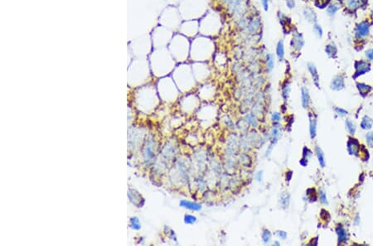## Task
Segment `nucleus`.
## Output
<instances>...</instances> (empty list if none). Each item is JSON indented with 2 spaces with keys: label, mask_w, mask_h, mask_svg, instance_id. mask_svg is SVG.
Masks as SVG:
<instances>
[{
  "label": "nucleus",
  "mask_w": 373,
  "mask_h": 246,
  "mask_svg": "<svg viewBox=\"0 0 373 246\" xmlns=\"http://www.w3.org/2000/svg\"><path fill=\"white\" fill-rule=\"evenodd\" d=\"M220 18L216 12H211L206 15V17L200 22V31L202 34L206 36L217 34L220 29Z\"/></svg>",
  "instance_id": "1"
},
{
  "label": "nucleus",
  "mask_w": 373,
  "mask_h": 246,
  "mask_svg": "<svg viewBox=\"0 0 373 246\" xmlns=\"http://www.w3.org/2000/svg\"><path fill=\"white\" fill-rule=\"evenodd\" d=\"M214 47L212 41L207 37H200L195 41V49L200 55L199 58H201V61H205L204 59H207L212 54V52L214 51Z\"/></svg>",
  "instance_id": "2"
},
{
  "label": "nucleus",
  "mask_w": 373,
  "mask_h": 246,
  "mask_svg": "<svg viewBox=\"0 0 373 246\" xmlns=\"http://www.w3.org/2000/svg\"><path fill=\"white\" fill-rule=\"evenodd\" d=\"M371 69V65L366 62L364 61H358V62H355V74L353 78H357V77L360 76L362 75L365 74L366 72H368Z\"/></svg>",
  "instance_id": "3"
},
{
  "label": "nucleus",
  "mask_w": 373,
  "mask_h": 246,
  "mask_svg": "<svg viewBox=\"0 0 373 246\" xmlns=\"http://www.w3.org/2000/svg\"><path fill=\"white\" fill-rule=\"evenodd\" d=\"M370 32V24L366 21L360 22L356 28V35L357 37H365Z\"/></svg>",
  "instance_id": "4"
},
{
  "label": "nucleus",
  "mask_w": 373,
  "mask_h": 246,
  "mask_svg": "<svg viewBox=\"0 0 373 246\" xmlns=\"http://www.w3.org/2000/svg\"><path fill=\"white\" fill-rule=\"evenodd\" d=\"M291 47H293L295 51H300L302 49V47L304 45V40L300 33H294L293 36V38L291 40Z\"/></svg>",
  "instance_id": "5"
},
{
  "label": "nucleus",
  "mask_w": 373,
  "mask_h": 246,
  "mask_svg": "<svg viewBox=\"0 0 373 246\" xmlns=\"http://www.w3.org/2000/svg\"><path fill=\"white\" fill-rule=\"evenodd\" d=\"M348 153L352 155H355V156H358V154L360 153V144L359 142L356 139H352L350 138L348 142Z\"/></svg>",
  "instance_id": "6"
},
{
  "label": "nucleus",
  "mask_w": 373,
  "mask_h": 246,
  "mask_svg": "<svg viewBox=\"0 0 373 246\" xmlns=\"http://www.w3.org/2000/svg\"><path fill=\"white\" fill-rule=\"evenodd\" d=\"M246 29L251 34H255L257 32L260 27H261V19L259 17H254L250 22L246 23Z\"/></svg>",
  "instance_id": "7"
},
{
  "label": "nucleus",
  "mask_w": 373,
  "mask_h": 246,
  "mask_svg": "<svg viewBox=\"0 0 373 246\" xmlns=\"http://www.w3.org/2000/svg\"><path fill=\"white\" fill-rule=\"evenodd\" d=\"M308 70L309 73H310L311 76H312V79H313L314 84L318 88H319V86H320V84H319L320 80H319V75H318V70L316 68L315 65L313 63H311V62L308 63Z\"/></svg>",
  "instance_id": "8"
},
{
  "label": "nucleus",
  "mask_w": 373,
  "mask_h": 246,
  "mask_svg": "<svg viewBox=\"0 0 373 246\" xmlns=\"http://www.w3.org/2000/svg\"><path fill=\"white\" fill-rule=\"evenodd\" d=\"M344 86H345L344 80L341 75H336L331 82V89L336 90V91L342 90Z\"/></svg>",
  "instance_id": "9"
},
{
  "label": "nucleus",
  "mask_w": 373,
  "mask_h": 246,
  "mask_svg": "<svg viewBox=\"0 0 373 246\" xmlns=\"http://www.w3.org/2000/svg\"><path fill=\"white\" fill-rule=\"evenodd\" d=\"M301 102H302V105L304 109H307L309 106L310 95H309L308 90L305 87H303L301 89Z\"/></svg>",
  "instance_id": "10"
},
{
  "label": "nucleus",
  "mask_w": 373,
  "mask_h": 246,
  "mask_svg": "<svg viewBox=\"0 0 373 246\" xmlns=\"http://www.w3.org/2000/svg\"><path fill=\"white\" fill-rule=\"evenodd\" d=\"M303 16L305 17L306 21H308V22L313 23V22H317V15H316L315 12L312 8H309V7L304 8V10H303Z\"/></svg>",
  "instance_id": "11"
},
{
  "label": "nucleus",
  "mask_w": 373,
  "mask_h": 246,
  "mask_svg": "<svg viewBox=\"0 0 373 246\" xmlns=\"http://www.w3.org/2000/svg\"><path fill=\"white\" fill-rule=\"evenodd\" d=\"M180 206L194 211H198L202 209V206L200 204L197 203V202H193V201H182L180 202Z\"/></svg>",
  "instance_id": "12"
},
{
  "label": "nucleus",
  "mask_w": 373,
  "mask_h": 246,
  "mask_svg": "<svg viewBox=\"0 0 373 246\" xmlns=\"http://www.w3.org/2000/svg\"><path fill=\"white\" fill-rule=\"evenodd\" d=\"M309 123H310V126H309L310 137L311 139H313L317 134V120H316V118L312 116L311 114H309Z\"/></svg>",
  "instance_id": "13"
},
{
  "label": "nucleus",
  "mask_w": 373,
  "mask_h": 246,
  "mask_svg": "<svg viewBox=\"0 0 373 246\" xmlns=\"http://www.w3.org/2000/svg\"><path fill=\"white\" fill-rule=\"evenodd\" d=\"M276 56L280 61H283L284 57V45L282 40L279 41L276 46Z\"/></svg>",
  "instance_id": "14"
},
{
  "label": "nucleus",
  "mask_w": 373,
  "mask_h": 246,
  "mask_svg": "<svg viewBox=\"0 0 373 246\" xmlns=\"http://www.w3.org/2000/svg\"><path fill=\"white\" fill-rule=\"evenodd\" d=\"M336 232L338 237V244L344 243L347 241V232L342 226H338L336 229Z\"/></svg>",
  "instance_id": "15"
},
{
  "label": "nucleus",
  "mask_w": 373,
  "mask_h": 246,
  "mask_svg": "<svg viewBox=\"0 0 373 246\" xmlns=\"http://www.w3.org/2000/svg\"><path fill=\"white\" fill-rule=\"evenodd\" d=\"M266 69H267L268 72H271L274 70V67H275V57H274L273 55L271 54V53L266 55Z\"/></svg>",
  "instance_id": "16"
},
{
  "label": "nucleus",
  "mask_w": 373,
  "mask_h": 246,
  "mask_svg": "<svg viewBox=\"0 0 373 246\" xmlns=\"http://www.w3.org/2000/svg\"><path fill=\"white\" fill-rule=\"evenodd\" d=\"M372 125H373V119H371V118L366 116V115L363 117L362 120V123H361V127H362V129H365V130H368V129H371Z\"/></svg>",
  "instance_id": "17"
},
{
  "label": "nucleus",
  "mask_w": 373,
  "mask_h": 246,
  "mask_svg": "<svg viewBox=\"0 0 373 246\" xmlns=\"http://www.w3.org/2000/svg\"><path fill=\"white\" fill-rule=\"evenodd\" d=\"M315 152H316V155H317V157H318V162H319V164H320V166H322V167H324V166H326V161H325V157H324V154H323V150H322V149H321L319 147H316Z\"/></svg>",
  "instance_id": "18"
},
{
  "label": "nucleus",
  "mask_w": 373,
  "mask_h": 246,
  "mask_svg": "<svg viewBox=\"0 0 373 246\" xmlns=\"http://www.w3.org/2000/svg\"><path fill=\"white\" fill-rule=\"evenodd\" d=\"M357 89L358 90H359V92H360V94H362V96H366V95L371 90V87L370 85L363 84V83H357Z\"/></svg>",
  "instance_id": "19"
},
{
  "label": "nucleus",
  "mask_w": 373,
  "mask_h": 246,
  "mask_svg": "<svg viewBox=\"0 0 373 246\" xmlns=\"http://www.w3.org/2000/svg\"><path fill=\"white\" fill-rule=\"evenodd\" d=\"M325 52L329 57H335L338 52V49L333 44H329L326 46Z\"/></svg>",
  "instance_id": "20"
},
{
  "label": "nucleus",
  "mask_w": 373,
  "mask_h": 246,
  "mask_svg": "<svg viewBox=\"0 0 373 246\" xmlns=\"http://www.w3.org/2000/svg\"><path fill=\"white\" fill-rule=\"evenodd\" d=\"M347 7L351 10H356L360 7L361 0H346Z\"/></svg>",
  "instance_id": "21"
},
{
  "label": "nucleus",
  "mask_w": 373,
  "mask_h": 246,
  "mask_svg": "<svg viewBox=\"0 0 373 246\" xmlns=\"http://www.w3.org/2000/svg\"><path fill=\"white\" fill-rule=\"evenodd\" d=\"M306 195H307V197H308V200L312 201V202L317 201L318 196H317V192H316V190L314 188H308L306 191Z\"/></svg>",
  "instance_id": "22"
},
{
  "label": "nucleus",
  "mask_w": 373,
  "mask_h": 246,
  "mask_svg": "<svg viewBox=\"0 0 373 246\" xmlns=\"http://www.w3.org/2000/svg\"><path fill=\"white\" fill-rule=\"evenodd\" d=\"M245 119H246V121L248 122V124H250V125H251L252 127H257V125H258L257 119H256V117L254 116L252 114H246Z\"/></svg>",
  "instance_id": "23"
},
{
  "label": "nucleus",
  "mask_w": 373,
  "mask_h": 246,
  "mask_svg": "<svg viewBox=\"0 0 373 246\" xmlns=\"http://www.w3.org/2000/svg\"><path fill=\"white\" fill-rule=\"evenodd\" d=\"M261 238H262V240H263L264 244H268L270 241H271V231L269 230L268 229H265L263 230V232H262V234H261Z\"/></svg>",
  "instance_id": "24"
},
{
  "label": "nucleus",
  "mask_w": 373,
  "mask_h": 246,
  "mask_svg": "<svg viewBox=\"0 0 373 246\" xmlns=\"http://www.w3.org/2000/svg\"><path fill=\"white\" fill-rule=\"evenodd\" d=\"M338 10H339V6H338V5L331 4L329 5L328 7V8H327V13H328V16L332 17V16L336 14V12H338Z\"/></svg>",
  "instance_id": "25"
},
{
  "label": "nucleus",
  "mask_w": 373,
  "mask_h": 246,
  "mask_svg": "<svg viewBox=\"0 0 373 246\" xmlns=\"http://www.w3.org/2000/svg\"><path fill=\"white\" fill-rule=\"evenodd\" d=\"M346 128L348 130V132L351 134H354L356 132V126L355 124H353V122L351 121L350 119H347L346 120Z\"/></svg>",
  "instance_id": "26"
},
{
  "label": "nucleus",
  "mask_w": 373,
  "mask_h": 246,
  "mask_svg": "<svg viewBox=\"0 0 373 246\" xmlns=\"http://www.w3.org/2000/svg\"><path fill=\"white\" fill-rule=\"evenodd\" d=\"M280 203L283 207H288L289 204V194H283L280 197Z\"/></svg>",
  "instance_id": "27"
},
{
  "label": "nucleus",
  "mask_w": 373,
  "mask_h": 246,
  "mask_svg": "<svg viewBox=\"0 0 373 246\" xmlns=\"http://www.w3.org/2000/svg\"><path fill=\"white\" fill-rule=\"evenodd\" d=\"M283 93H282V95H283V98L284 99V100H287L289 98V92H290V86H289V83H285V84L283 86Z\"/></svg>",
  "instance_id": "28"
},
{
  "label": "nucleus",
  "mask_w": 373,
  "mask_h": 246,
  "mask_svg": "<svg viewBox=\"0 0 373 246\" xmlns=\"http://www.w3.org/2000/svg\"><path fill=\"white\" fill-rule=\"evenodd\" d=\"M313 32H315V34L318 36V37H319V38H322V37H323V31L320 25L317 24V23H315V24L313 25Z\"/></svg>",
  "instance_id": "29"
},
{
  "label": "nucleus",
  "mask_w": 373,
  "mask_h": 246,
  "mask_svg": "<svg viewBox=\"0 0 373 246\" xmlns=\"http://www.w3.org/2000/svg\"><path fill=\"white\" fill-rule=\"evenodd\" d=\"M318 194H319V198H320V201H322V203L325 204V205H328V200H327V196H326L325 191H323V190H319V192H318Z\"/></svg>",
  "instance_id": "30"
},
{
  "label": "nucleus",
  "mask_w": 373,
  "mask_h": 246,
  "mask_svg": "<svg viewBox=\"0 0 373 246\" xmlns=\"http://www.w3.org/2000/svg\"><path fill=\"white\" fill-rule=\"evenodd\" d=\"M197 221V217L192 215H187L185 216V223L186 224H194Z\"/></svg>",
  "instance_id": "31"
},
{
  "label": "nucleus",
  "mask_w": 373,
  "mask_h": 246,
  "mask_svg": "<svg viewBox=\"0 0 373 246\" xmlns=\"http://www.w3.org/2000/svg\"><path fill=\"white\" fill-rule=\"evenodd\" d=\"M328 2H329V0H316L315 5L318 7L323 8L328 4Z\"/></svg>",
  "instance_id": "32"
},
{
  "label": "nucleus",
  "mask_w": 373,
  "mask_h": 246,
  "mask_svg": "<svg viewBox=\"0 0 373 246\" xmlns=\"http://www.w3.org/2000/svg\"><path fill=\"white\" fill-rule=\"evenodd\" d=\"M366 143H367L368 146L373 148V133L371 132L368 133L366 136Z\"/></svg>",
  "instance_id": "33"
},
{
  "label": "nucleus",
  "mask_w": 373,
  "mask_h": 246,
  "mask_svg": "<svg viewBox=\"0 0 373 246\" xmlns=\"http://www.w3.org/2000/svg\"><path fill=\"white\" fill-rule=\"evenodd\" d=\"M312 152H311V150L309 148H308L307 147H304L303 149V158H305V159H308V157H309L312 156Z\"/></svg>",
  "instance_id": "34"
},
{
  "label": "nucleus",
  "mask_w": 373,
  "mask_h": 246,
  "mask_svg": "<svg viewBox=\"0 0 373 246\" xmlns=\"http://www.w3.org/2000/svg\"><path fill=\"white\" fill-rule=\"evenodd\" d=\"M271 119H272V121H273L274 123H278V122L280 121V119H281L280 114L278 113V112H275V113L272 114Z\"/></svg>",
  "instance_id": "35"
},
{
  "label": "nucleus",
  "mask_w": 373,
  "mask_h": 246,
  "mask_svg": "<svg viewBox=\"0 0 373 246\" xmlns=\"http://www.w3.org/2000/svg\"><path fill=\"white\" fill-rule=\"evenodd\" d=\"M320 217L322 220H325V221H327V220H328V219L330 218V216H329V214H328V212L326 210H324V209H322V211H321L320 212Z\"/></svg>",
  "instance_id": "36"
},
{
  "label": "nucleus",
  "mask_w": 373,
  "mask_h": 246,
  "mask_svg": "<svg viewBox=\"0 0 373 246\" xmlns=\"http://www.w3.org/2000/svg\"><path fill=\"white\" fill-rule=\"evenodd\" d=\"M335 111L336 113L338 114H339L340 116H344L346 114H348V111H346L345 109H342V108H338V107L335 108Z\"/></svg>",
  "instance_id": "37"
},
{
  "label": "nucleus",
  "mask_w": 373,
  "mask_h": 246,
  "mask_svg": "<svg viewBox=\"0 0 373 246\" xmlns=\"http://www.w3.org/2000/svg\"><path fill=\"white\" fill-rule=\"evenodd\" d=\"M366 57L368 60L372 61L373 60V48L371 49H368L367 51H366Z\"/></svg>",
  "instance_id": "38"
},
{
  "label": "nucleus",
  "mask_w": 373,
  "mask_h": 246,
  "mask_svg": "<svg viewBox=\"0 0 373 246\" xmlns=\"http://www.w3.org/2000/svg\"><path fill=\"white\" fill-rule=\"evenodd\" d=\"M286 5L289 9H292L295 7V1L294 0H285Z\"/></svg>",
  "instance_id": "39"
},
{
  "label": "nucleus",
  "mask_w": 373,
  "mask_h": 246,
  "mask_svg": "<svg viewBox=\"0 0 373 246\" xmlns=\"http://www.w3.org/2000/svg\"><path fill=\"white\" fill-rule=\"evenodd\" d=\"M279 136V129L278 127H274L271 131V138H278Z\"/></svg>",
  "instance_id": "40"
},
{
  "label": "nucleus",
  "mask_w": 373,
  "mask_h": 246,
  "mask_svg": "<svg viewBox=\"0 0 373 246\" xmlns=\"http://www.w3.org/2000/svg\"><path fill=\"white\" fill-rule=\"evenodd\" d=\"M261 2L264 10H265L266 12H267L269 10V0H261Z\"/></svg>",
  "instance_id": "41"
},
{
  "label": "nucleus",
  "mask_w": 373,
  "mask_h": 246,
  "mask_svg": "<svg viewBox=\"0 0 373 246\" xmlns=\"http://www.w3.org/2000/svg\"><path fill=\"white\" fill-rule=\"evenodd\" d=\"M277 235H278L280 239H285L287 238V233H286L285 231H283V230L277 231Z\"/></svg>",
  "instance_id": "42"
},
{
  "label": "nucleus",
  "mask_w": 373,
  "mask_h": 246,
  "mask_svg": "<svg viewBox=\"0 0 373 246\" xmlns=\"http://www.w3.org/2000/svg\"><path fill=\"white\" fill-rule=\"evenodd\" d=\"M262 178H263V172L261 171H258V172L256 173V179H257V181H262Z\"/></svg>",
  "instance_id": "43"
},
{
  "label": "nucleus",
  "mask_w": 373,
  "mask_h": 246,
  "mask_svg": "<svg viewBox=\"0 0 373 246\" xmlns=\"http://www.w3.org/2000/svg\"><path fill=\"white\" fill-rule=\"evenodd\" d=\"M308 159L303 158V157H302V158L300 159V161H299V163H300L301 165H302V166H307V165H308Z\"/></svg>",
  "instance_id": "44"
},
{
  "label": "nucleus",
  "mask_w": 373,
  "mask_h": 246,
  "mask_svg": "<svg viewBox=\"0 0 373 246\" xmlns=\"http://www.w3.org/2000/svg\"><path fill=\"white\" fill-rule=\"evenodd\" d=\"M292 175H293V172H292V171H288V172L286 173V180H288V181H290L291 178H292Z\"/></svg>",
  "instance_id": "45"
},
{
  "label": "nucleus",
  "mask_w": 373,
  "mask_h": 246,
  "mask_svg": "<svg viewBox=\"0 0 373 246\" xmlns=\"http://www.w3.org/2000/svg\"><path fill=\"white\" fill-rule=\"evenodd\" d=\"M235 1H236V0H224V2H225V4L227 5V7L229 5L231 4V3H233Z\"/></svg>",
  "instance_id": "46"
}]
</instances>
